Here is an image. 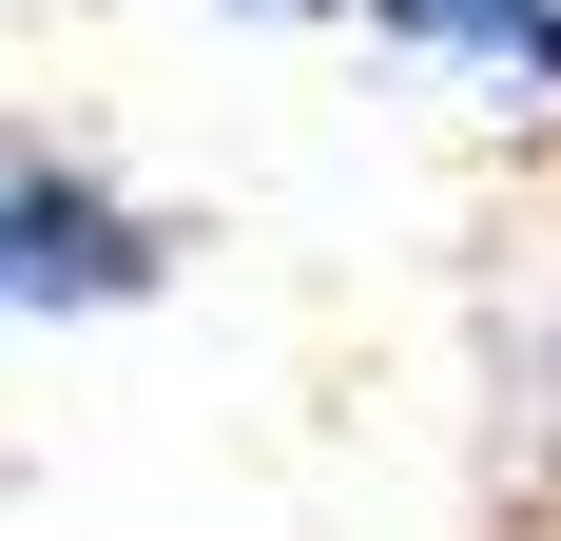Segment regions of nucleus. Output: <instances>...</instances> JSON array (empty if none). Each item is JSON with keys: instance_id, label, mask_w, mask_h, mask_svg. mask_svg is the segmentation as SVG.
Segmentation results:
<instances>
[{"instance_id": "f257e3e1", "label": "nucleus", "mask_w": 561, "mask_h": 541, "mask_svg": "<svg viewBox=\"0 0 561 541\" xmlns=\"http://www.w3.org/2000/svg\"><path fill=\"white\" fill-rule=\"evenodd\" d=\"M174 290V214L98 136L58 116H0V329H116Z\"/></svg>"}, {"instance_id": "f03ea898", "label": "nucleus", "mask_w": 561, "mask_h": 541, "mask_svg": "<svg viewBox=\"0 0 561 541\" xmlns=\"http://www.w3.org/2000/svg\"><path fill=\"white\" fill-rule=\"evenodd\" d=\"M388 58H426V78H484V97L542 116L561 97V0H348Z\"/></svg>"}, {"instance_id": "7ed1b4c3", "label": "nucleus", "mask_w": 561, "mask_h": 541, "mask_svg": "<svg viewBox=\"0 0 561 541\" xmlns=\"http://www.w3.org/2000/svg\"><path fill=\"white\" fill-rule=\"evenodd\" d=\"M504 484H523V522H561V310H542V348L504 368Z\"/></svg>"}, {"instance_id": "20e7f679", "label": "nucleus", "mask_w": 561, "mask_h": 541, "mask_svg": "<svg viewBox=\"0 0 561 541\" xmlns=\"http://www.w3.org/2000/svg\"><path fill=\"white\" fill-rule=\"evenodd\" d=\"M214 20H348V0H214Z\"/></svg>"}]
</instances>
